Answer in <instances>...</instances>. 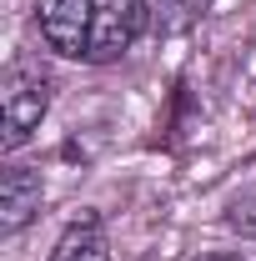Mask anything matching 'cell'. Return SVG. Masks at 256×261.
Segmentation results:
<instances>
[{"instance_id":"6da1fadb","label":"cell","mask_w":256,"mask_h":261,"mask_svg":"<svg viewBox=\"0 0 256 261\" xmlns=\"http://www.w3.org/2000/svg\"><path fill=\"white\" fill-rule=\"evenodd\" d=\"M40 40L81 65H106L126 56L151 31L141 0H35Z\"/></svg>"},{"instance_id":"7a4b0ae2","label":"cell","mask_w":256,"mask_h":261,"mask_svg":"<svg viewBox=\"0 0 256 261\" xmlns=\"http://www.w3.org/2000/svg\"><path fill=\"white\" fill-rule=\"evenodd\" d=\"M5 151H15V146H25L31 141V130L45 121V111H50V75L40 70L35 61H15L5 70Z\"/></svg>"},{"instance_id":"3957f363","label":"cell","mask_w":256,"mask_h":261,"mask_svg":"<svg viewBox=\"0 0 256 261\" xmlns=\"http://www.w3.org/2000/svg\"><path fill=\"white\" fill-rule=\"evenodd\" d=\"M0 211H5L0 226L15 236V231L40 211V171H31V166H10L5 181H0Z\"/></svg>"},{"instance_id":"277c9868","label":"cell","mask_w":256,"mask_h":261,"mask_svg":"<svg viewBox=\"0 0 256 261\" xmlns=\"http://www.w3.org/2000/svg\"><path fill=\"white\" fill-rule=\"evenodd\" d=\"M50 261H111V241H106L100 216H81V221H70L65 236L56 241Z\"/></svg>"},{"instance_id":"5b68a950","label":"cell","mask_w":256,"mask_h":261,"mask_svg":"<svg viewBox=\"0 0 256 261\" xmlns=\"http://www.w3.org/2000/svg\"><path fill=\"white\" fill-rule=\"evenodd\" d=\"M146 5V20H151V31L161 35H181L191 31L196 20L211 10V0H141Z\"/></svg>"},{"instance_id":"8992f818","label":"cell","mask_w":256,"mask_h":261,"mask_svg":"<svg viewBox=\"0 0 256 261\" xmlns=\"http://www.w3.org/2000/svg\"><path fill=\"white\" fill-rule=\"evenodd\" d=\"M201 261H236V256H201Z\"/></svg>"}]
</instances>
